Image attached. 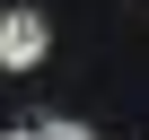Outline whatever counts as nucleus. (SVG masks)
<instances>
[{
    "mask_svg": "<svg viewBox=\"0 0 149 140\" xmlns=\"http://www.w3.org/2000/svg\"><path fill=\"white\" fill-rule=\"evenodd\" d=\"M44 53H53L44 9H0V70H35Z\"/></svg>",
    "mask_w": 149,
    "mask_h": 140,
    "instance_id": "obj_1",
    "label": "nucleus"
},
{
    "mask_svg": "<svg viewBox=\"0 0 149 140\" xmlns=\"http://www.w3.org/2000/svg\"><path fill=\"white\" fill-rule=\"evenodd\" d=\"M35 140H97L88 123H35Z\"/></svg>",
    "mask_w": 149,
    "mask_h": 140,
    "instance_id": "obj_2",
    "label": "nucleus"
},
{
    "mask_svg": "<svg viewBox=\"0 0 149 140\" xmlns=\"http://www.w3.org/2000/svg\"><path fill=\"white\" fill-rule=\"evenodd\" d=\"M0 140H35V131H0Z\"/></svg>",
    "mask_w": 149,
    "mask_h": 140,
    "instance_id": "obj_3",
    "label": "nucleus"
}]
</instances>
